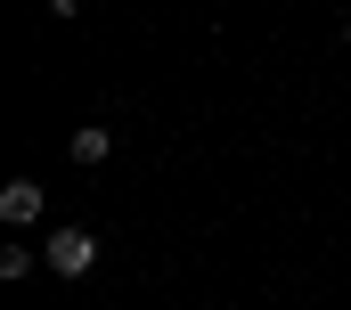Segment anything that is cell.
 <instances>
[{"label":"cell","instance_id":"cell-1","mask_svg":"<svg viewBox=\"0 0 351 310\" xmlns=\"http://www.w3.org/2000/svg\"><path fill=\"white\" fill-rule=\"evenodd\" d=\"M90 261H98V237L90 229H49V270L58 278H82Z\"/></svg>","mask_w":351,"mask_h":310},{"label":"cell","instance_id":"cell-2","mask_svg":"<svg viewBox=\"0 0 351 310\" xmlns=\"http://www.w3.org/2000/svg\"><path fill=\"white\" fill-rule=\"evenodd\" d=\"M0 221H8V229L41 221V180H8V188H0Z\"/></svg>","mask_w":351,"mask_h":310},{"label":"cell","instance_id":"cell-3","mask_svg":"<svg viewBox=\"0 0 351 310\" xmlns=\"http://www.w3.org/2000/svg\"><path fill=\"white\" fill-rule=\"evenodd\" d=\"M106 155H114V131L106 123H82L74 131V163H106Z\"/></svg>","mask_w":351,"mask_h":310},{"label":"cell","instance_id":"cell-4","mask_svg":"<svg viewBox=\"0 0 351 310\" xmlns=\"http://www.w3.org/2000/svg\"><path fill=\"white\" fill-rule=\"evenodd\" d=\"M74 8H82V0H49V16H74Z\"/></svg>","mask_w":351,"mask_h":310},{"label":"cell","instance_id":"cell-5","mask_svg":"<svg viewBox=\"0 0 351 310\" xmlns=\"http://www.w3.org/2000/svg\"><path fill=\"white\" fill-rule=\"evenodd\" d=\"M343 41H351V25H343Z\"/></svg>","mask_w":351,"mask_h":310}]
</instances>
